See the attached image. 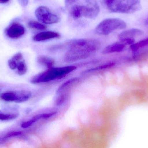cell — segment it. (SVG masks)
Returning a JSON list of instances; mask_svg holds the SVG:
<instances>
[{"label":"cell","instance_id":"4316f807","mask_svg":"<svg viewBox=\"0 0 148 148\" xmlns=\"http://www.w3.org/2000/svg\"><path fill=\"white\" fill-rule=\"evenodd\" d=\"M8 139L5 136H0V145L5 142L6 141L8 140Z\"/></svg>","mask_w":148,"mask_h":148},{"label":"cell","instance_id":"f1b7e54d","mask_svg":"<svg viewBox=\"0 0 148 148\" xmlns=\"http://www.w3.org/2000/svg\"><path fill=\"white\" fill-rule=\"evenodd\" d=\"M145 22H146V24H148V17H147V19H146V21H145Z\"/></svg>","mask_w":148,"mask_h":148},{"label":"cell","instance_id":"cb8c5ba5","mask_svg":"<svg viewBox=\"0 0 148 148\" xmlns=\"http://www.w3.org/2000/svg\"><path fill=\"white\" fill-rule=\"evenodd\" d=\"M57 112H51L49 113H42V120H46V119H48L51 117H53L56 114Z\"/></svg>","mask_w":148,"mask_h":148},{"label":"cell","instance_id":"6da1fadb","mask_svg":"<svg viewBox=\"0 0 148 148\" xmlns=\"http://www.w3.org/2000/svg\"><path fill=\"white\" fill-rule=\"evenodd\" d=\"M68 45L69 50L65 56L68 62L85 59L95 53L99 47V43L93 39H75L70 40Z\"/></svg>","mask_w":148,"mask_h":148},{"label":"cell","instance_id":"2e32d148","mask_svg":"<svg viewBox=\"0 0 148 148\" xmlns=\"http://www.w3.org/2000/svg\"><path fill=\"white\" fill-rule=\"evenodd\" d=\"M78 80H79V78L77 77H73L64 82L58 88V89L56 91V94H60L67 88L69 87L74 83H75L76 82L78 81Z\"/></svg>","mask_w":148,"mask_h":148},{"label":"cell","instance_id":"83f0119b","mask_svg":"<svg viewBox=\"0 0 148 148\" xmlns=\"http://www.w3.org/2000/svg\"><path fill=\"white\" fill-rule=\"evenodd\" d=\"M9 0H0V3H4L8 2Z\"/></svg>","mask_w":148,"mask_h":148},{"label":"cell","instance_id":"7402d4cb","mask_svg":"<svg viewBox=\"0 0 148 148\" xmlns=\"http://www.w3.org/2000/svg\"><path fill=\"white\" fill-rule=\"evenodd\" d=\"M23 133L21 131L18 130H14V131H9L4 136L8 140L14 137L20 136L22 135Z\"/></svg>","mask_w":148,"mask_h":148},{"label":"cell","instance_id":"44dd1931","mask_svg":"<svg viewBox=\"0 0 148 148\" xmlns=\"http://www.w3.org/2000/svg\"><path fill=\"white\" fill-rule=\"evenodd\" d=\"M59 96L56 98L55 101V105L57 107H60L63 105L67 100L68 95L66 94H58Z\"/></svg>","mask_w":148,"mask_h":148},{"label":"cell","instance_id":"5b68a950","mask_svg":"<svg viewBox=\"0 0 148 148\" xmlns=\"http://www.w3.org/2000/svg\"><path fill=\"white\" fill-rule=\"evenodd\" d=\"M127 28V23L119 18H108L101 21L97 26L95 32L100 35L107 36L116 30H123Z\"/></svg>","mask_w":148,"mask_h":148},{"label":"cell","instance_id":"9a60e30c","mask_svg":"<svg viewBox=\"0 0 148 148\" xmlns=\"http://www.w3.org/2000/svg\"><path fill=\"white\" fill-rule=\"evenodd\" d=\"M41 120H42L41 114L36 115L30 118L29 120L23 122L21 124V127L23 129L28 128Z\"/></svg>","mask_w":148,"mask_h":148},{"label":"cell","instance_id":"7c38bea8","mask_svg":"<svg viewBox=\"0 0 148 148\" xmlns=\"http://www.w3.org/2000/svg\"><path fill=\"white\" fill-rule=\"evenodd\" d=\"M37 61L39 64L45 67L47 69L54 67L55 63L53 59L45 56H38L37 58Z\"/></svg>","mask_w":148,"mask_h":148},{"label":"cell","instance_id":"9c48e42d","mask_svg":"<svg viewBox=\"0 0 148 148\" xmlns=\"http://www.w3.org/2000/svg\"><path fill=\"white\" fill-rule=\"evenodd\" d=\"M127 46L121 42H116L111 43L104 48L102 53L104 54H113V53H120L124 51Z\"/></svg>","mask_w":148,"mask_h":148},{"label":"cell","instance_id":"277c9868","mask_svg":"<svg viewBox=\"0 0 148 148\" xmlns=\"http://www.w3.org/2000/svg\"><path fill=\"white\" fill-rule=\"evenodd\" d=\"M76 69L75 66L71 65L59 67H53L33 76L30 82L33 84H38L61 79Z\"/></svg>","mask_w":148,"mask_h":148},{"label":"cell","instance_id":"8fae6325","mask_svg":"<svg viewBox=\"0 0 148 148\" xmlns=\"http://www.w3.org/2000/svg\"><path fill=\"white\" fill-rule=\"evenodd\" d=\"M147 47H148V36L136 42L130 46V49L133 53L135 54L137 53L141 49Z\"/></svg>","mask_w":148,"mask_h":148},{"label":"cell","instance_id":"603a6c76","mask_svg":"<svg viewBox=\"0 0 148 148\" xmlns=\"http://www.w3.org/2000/svg\"><path fill=\"white\" fill-rule=\"evenodd\" d=\"M8 64L9 68L11 70H16V67H17V62L14 61L12 58L11 59H10L8 61Z\"/></svg>","mask_w":148,"mask_h":148},{"label":"cell","instance_id":"d6986e66","mask_svg":"<svg viewBox=\"0 0 148 148\" xmlns=\"http://www.w3.org/2000/svg\"><path fill=\"white\" fill-rule=\"evenodd\" d=\"M115 65V63L111 62L107 63L105 64H102L101 66L98 67H96L90 69L86 71V73H89V72H93V71H97V70H103L107 69L110 68L114 67Z\"/></svg>","mask_w":148,"mask_h":148},{"label":"cell","instance_id":"ffe728a7","mask_svg":"<svg viewBox=\"0 0 148 148\" xmlns=\"http://www.w3.org/2000/svg\"><path fill=\"white\" fill-rule=\"evenodd\" d=\"M29 27L31 28L39 30H44L47 28V27L42 23L36 21H30L28 23Z\"/></svg>","mask_w":148,"mask_h":148},{"label":"cell","instance_id":"52a82bcc","mask_svg":"<svg viewBox=\"0 0 148 148\" xmlns=\"http://www.w3.org/2000/svg\"><path fill=\"white\" fill-rule=\"evenodd\" d=\"M35 14L38 21L44 24H54L60 21L59 17L45 6L38 7L36 10Z\"/></svg>","mask_w":148,"mask_h":148},{"label":"cell","instance_id":"30bf717a","mask_svg":"<svg viewBox=\"0 0 148 148\" xmlns=\"http://www.w3.org/2000/svg\"><path fill=\"white\" fill-rule=\"evenodd\" d=\"M60 34L53 31H43L34 36L33 40L34 41L40 42L60 37Z\"/></svg>","mask_w":148,"mask_h":148},{"label":"cell","instance_id":"e0dca14e","mask_svg":"<svg viewBox=\"0 0 148 148\" xmlns=\"http://www.w3.org/2000/svg\"><path fill=\"white\" fill-rule=\"evenodd\" d=\"M28 70L27 63L24 60L17 62L16 70L17 74L19 76H23L27 73Z\"/></svg>","mask_w":148,"mask_h":148},{"label":"cell","instance_id":"d4e9b609","mask_svg":"<svg viewBox=\"0 0 148 148\" xmlns=\"http://www.w3.org/2000/svg\"><path fill=\"white\" fill-rule=\"evenodd\" d=\"M11 58L17 62L23 60V55L20 52H18V53L15 54Z\"/></svg>","mask_w":148,"mask_h":148},{"label":"cell","instance_id":"ac0fdd59","mask_svg":"<svg viewBox=\"0 0 148 148\" xmlns=\"http://www.w3.org/2000/svg\"><path fill=\"white\" fill-rule=\"evenodd\" d=\"M18 116V114L16 113H4L0 111V120L2 121L12 120Z\"/></svg>","mask_w":148,"mask_h":148},{"label":"cell","instance_id":"4fadbf2b","mask_svg":"<svg viewBox=\"0 0 148 148\" xmlns=\"http://www.w3.org/2000/svg\"><path fill=\"white\" fill-rule=\"evenodd\" d=\"M17 96V92L8 91L0 94V99L6 102H15Z\"/></svg>","mask_w":148,"mask_h":148},{"label":"cell","instance_id":"3957f363","mask_svg":"<svg viewBox=\"0 0 148 148\" xmlns=\"http://www.w3.org/2000/svg\"><path fill=\"white\" fill-rule=\"evenodd\" d=\"M106 8L112 13L132 14L142 8L141 0H103Z\"/></svg>","mask_w":148,"mask_h":148},{"label":"cell","instance_id":"484cf974","mask_svg":"<svg viewBox=\"0 0 148 148\" xmlns=\"http://www.w3.org/2000/svg\"><path fill=\"white\" fill-rule=\"evenodd\" d=\"M17 1L21 6L25 7L27 5L29 0H17Z\"/></svg>","mask_w":148,"mask_h":148},{"label":"cell","instance_id":"5bb4252c","mask_svg":"<svg viewBox=\"0 0 148 148\" xmlns=\"http://www.w3.org/2000/svg\"><path fill=\"white\" fill-rule=\"evenodd\" d=\"M32 96V93L29 91H21L17 92V96L15 102L21 103L28 101Z\"/></svg>","mask_w":148,"mask_h":148},{"label":"cell","instance_id":"ba28073f","mask_svg":"<svg viewBox=\"0 0 148 148\" xmlns=\"http://www.w3.org/2000/svg\"><path fill=\"white\" fill-rule=\"evenodd\" d=\"M6 35L11 39H17L22 36L25 32L24 27L18 22H14L5 30Z\"/></svg>","mask_w":148,"mask_h":148},{"label":"cell","instance_id":"7a4b0ae2","mask_svg":"<svg viewBox=\"0 0 148 148\" xmlns=\"http://www.w3.org/2000/svg\"><path fill=\"white\" fill-rule=\"evenodd\" d=\"M65 3L67 10L74 20L82 17L95 19L100 11L96 0H66Z\"/></svg>","mask_w":148,"mask_h":148},{"label":"cell","instance_id":"8992f818","mask_svg":"<svg viewBox=\"0 0 148 148\" xmlns=\"http://www.w3.org/2000/svg\"><path fill=\"white\" fill-rule=\"evenodd\" d=\"M144 34L143 30L139 28H130L123 30L118 34L119 41L126 46H130L136 41V39L142 36Z\"/></svg>","mask_w":148,"mask_h":148}]
</instances>
